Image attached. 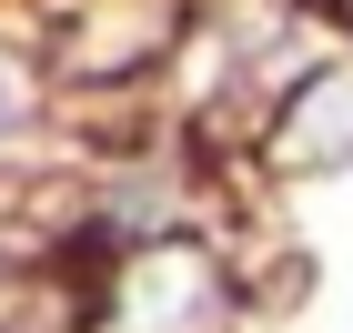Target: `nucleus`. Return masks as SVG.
<instances>
[{
  "label": "nucleus",
  "instance_id": "obj_1",
  "mask_svg": "<svg viewBox=\"0 0 353 333\" xmlns=\"http://www.w3.org/2000/svg\"><path fill=\"white\" fill-rule=\"evenodd\" d=\"M101 333H222V293L192 252H141L121 273V293H111Z\"/></svg>",
  "mask_w": 353,
  "mask_h": 333
},
{
  "label": "nucleus",
  "instance_id": "obj_2",
  "mask_svg": "<svg viewBox=\"0 0 353 333\" xmlns=\"http://www.w3.org/2000/svg\"><path fill=\"white\" fill-rule=\"evenodd\" d=\"M21 111H30V91H21V71H10V51H0V132H21Z\"/></svg>",
  "mask_w": 353,
  "mask_h": 333
}]
</instances>
